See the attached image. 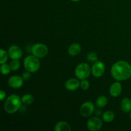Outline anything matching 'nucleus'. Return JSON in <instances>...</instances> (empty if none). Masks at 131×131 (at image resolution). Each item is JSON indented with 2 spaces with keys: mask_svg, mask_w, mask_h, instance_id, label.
Instances as JSON below:
<instances>
[{
  "mask_svg": "<svg viewBox=\"0 0 131 131\" xmlns=\"http://www.w3.org/2000/svg\"><path fill=\"white\" fill-rule=\"evenodd\" d=\"M10 67L12 71H17L20 67V63L19 60H12L10 63Z\"/></svg>",
  "mask_w": 131,
  "mask_h": 131,
  "instance_id": "obj_19",
  "label": "nucleus"
},
{
  "mask_svg": "<svg viewBox=\"0 0 131 131\" xmlns=\"http://www.w3.org/2000/svg\"><path fill=\"white\" fill-rule=\"evenodd\" d=\"M122 92V86L119 81L113 83L110 88V94L113 97H118Z\"/></svg>",
  "mask_w": 131,
  "mask_h": 131,
  "instance_id": "obj_11",
  "label": "nucleus"
},
{
  "mask_svg": "<svg viewBox=\"0 0 131 131\" xmlns=\"http://www.w3.org/2000/svg\"><path fill=\"white\" fill-rule=\"evenodd\" d=\"M6 93L3 90H1V92H0V99H1V101H3L5 99V97H6Z\"/></svg>",
  "mask_w": 131,
  "mask_h": 131,
  "instance_id": "obj_26",
  "label": "nucleus"
},
{
  "mask_svg": "<svg viewBox=\"0 0 131 131\" xmlns=\"http://www.w3.org/2000/svg\"><path fill=\"white\" fill-rule=\"evenodd\" d=\"M95 110V109L94 104L92 102L87 101V102H84L81 106L79 112H80L81 115L83 117H88L94 113Z\"/></svg>",
  "mask_w": 131,
  "mask_h": 131,
  "instance_id": "obj_7",
  "label": "nucleus"
},
{
  "mask_svg": "<svg viewBox=\"0 0 131 131\" xmlns=\"http://www.w3.org/2000/svg\"><path fill=\"white\" fill-rule=\"evenodd\" d=\"M8 56L12 60H19L23 56V52L19 46L12 45L9 47L8 50Z\"/></svg>",
  "mask_w": 131,
  "mask_h": 131,
  "instance_id": "obj_10",
  "label": "nucleus"
},
{
  "mask_svg": "<svg viewBox=\"0 0 131 131\" xmlns=\"http://www.w3.org/2000/svg\"><path fill=\"white\" fill-rule=\"evenodd\" d=\"M31 52L33 56L38 58H43L48 54V48L43 43H37L31 47Z\"/></svg>",
  "mask_w": 131,
  "mask_h": 131,
  "instance_id": "obj_5",
  "label": "nucleus"
},
{
  "mask_svg": "<svg viewBox=\"0 0 131 131\" xmlns=\"http://www.w3.org/2000/svg\"><path fill=\"white\" fill-rule=\"evenodd\" d=\"M0 70H1V74H3V75H8L11 71L10 65H8L6 63L1 64Z\"/></svg>",
  "mask_w": 131,
  "mask_h": 131,
  "instance_id": "obj_22",
  "label": "nucleus"
},
{
  "mask_svg": "<svg viewBox=\"0 0 131 131\" xmlns=\"http://www.w3.org/2000/svg\"><path fill=\"white\" fill-rule=\"evenodd\" d=\"M72 1H74V2H78V1H79L80 0H71Z\"/></svg>",
  "mask_w": 131,
  "mask_h": 131,
  "instance_id": "obj_27",
  "label": "nucleus"
},
{
  "mask_svg": "<svg viewBox=\"0 0 131 131\" xmlns=\"http://www.w3.org/2000/svg\"><path fill=\"white\" fill-rule=\"evenodd\" d=\"M92 74L95 78H101L104 74L106 67L102 61H97L93 63L92 67Z\"/></svg>",
  "mask_w": 131,
  "mask_h": 131,
  "instance_id": "obj_8",
  "label": "nucleus"
},
{
  "mask_svg": "<svg viewBox=\"0 0 131 131\" xmlns=\"http://www.w3.org/2000/svg\"><path fill=\"white\" fill-rule=\"evenodd\" d=\"M23 103L21 99L15 94L9 96L4 103V110L7 113L14 114L20 109Z\"/></svg>",
  "mask_w": 131,
  "mask_h": 131,
  "instance_id": "obj_2",
  "label": "nucleus"
},
{
  "mask_svg": "<svg viewBox=\"0 0 131 131\" xmlns=\"http://www.w3.org/2000/svg\"><path fill=\"white\" fill-rule=\"evenodd\" d=\"M81 51V46L79 43H74L69 46L68 49V53L70 56H75L79 54Z\"/></svg>",
  "mask_w": 131,
  "mask_h": 131,
  "instance_id": "obj_14",
  "label": "nucleus"
},
{
  "mask_svg": "<svg viewBox=\"0 0 131 131\" xmlns=\"http://www.w3.org/2000/svg\"><path fill=\"white\" fill-rule=\"evenodd\" d=\"M87 60L91 63H94L96 61H98V56L97 54L94 52H90L87 54Z\"/></svg>",
  "mask_w": 131,
  "mask_h": 131,
  "instance_id": "obj_21",
  "label": "nucleus"
},
{
  "mask_svg": "<svg viewBox=\"0 0 131 131\" xmlns=\"http://www.w3.org/2000/svg\"><path fill=\"white\" fill-rule=\"evenodd\" d=\"M115 118V114L111 111H106L103 113L102 115V119L103 122L106 123H110L113 121Z\"/></svg>",
  "mask_w": 131,
  "mask_h": 131,
  "instance_id": "obj_17",
  "label": "nucleus"
},
{
  "mask_svg": "<svg viewBox=\"0 0 131 131\" xmlns=\"http://www.w3.org/2000/svg\"><path fill=\"white\" fill-rule=\"evenodd\" d=\"M120 108L125 113H129L131 111V100L125 97L120 102Z\"/></svg>",
  "mask_w": 131,
  "mask_h": 131,
  "instance_id": "obj_13",
  "label": "nucleus"
},
{
  "mask_svg": "<svg viewBox=\"0 0 131 131\" xmlns=\"http://www.w3.org/2000/svg\"><path fill=\"white\" fill-rule=\"evenodd\" d=\"M23 83H24V79H23L22 76L19 75H13L11 76L8 80V84L11 88L14 89H17L20 88L23 86Z\"/></svg>",
  "mask_w": 131,
  "mask_h": 131,
  "instance_id": "obj_9",
  "label": "nucleus"
},
{
  "mask_svg": "<svg viewBox=\"0 0 131 131\" xmlns=\"http://www.w3.org/2000/svg\"><path fill=\"white\" fill-rule=\"evenodd\" d=\"M129 118H130V119L131 120V111L130 112V114H129Z\"/></svg>",
  "mask_w": 131,
  "mask_h": 131,
  "instance_id": "obj_28",
  "label": "nucleus"
},
{
  "mask_svg": "<svg viewBox=\"0 0 131 131\" xmlns=\"http://www.w3.org/2000/svg\"><path fill=\"white\" fill-rule=\"evenodd\" d=\"M103 125V120L99 116H93L88 120L86 124L87 128L90 131H98Z\"/></svg>",
  "mask_w": 131,
  "mask_h": 131,
  "instance_id": "obj_6",
  "label": "nucleus"
},
{
  "mask_svg": "<svg viewBox=\"0 0 131 131\" xmlns=\"http://www.w3.org/2000/svg\"><path fill=\"white\" fill-rule=\"evenodd\" d=\"M24 68L26 71L29 72L31 73H34L38 71L40 67V62L38 58L32 55H29L24 58Z\"/></svg>",
  "mask_w": 131,
  "mask_h": 131,
  "instance_id": "obj_3",
  "label": "nucleus"
},
{
  "mask_svg": "<svg viewBox=\"0 0 131 131\" xmlns=\"http://www.w3.org/2000/svg\"><path fill=\"white\" fill-rule=\"evenodd\" d=\"M80 87L83 90H87L90 87L89 82L86 79L81 80V81L80 82Z\"/></svg>",
  "mask_w": 131,
  "mask_h": 131,
  "instance_id": "obj_23",
  "label": "nucleus"
},
{
  "mask_svg": "<svg viewBox=\"0 0 131 131\" xmlns=\"http://www.w3.org/2000/svg\"><path fill=\"white\" fill-rule=\"evenodd\" d=\"M111 74L117 81L127 80L131 77V65L125 61H117L111 67Z\"/></svg>",
  "mask_w": 131,
  "mask_h": 131,
  "instance_id": "obj_1",
  "label": "nucleus"
},
{
  "mask_svg": "<svg viewBox=\"0 0 131 131\" xmlns=\"http://www.w3.org/2000/svg\"><path fill=\"white\" fill-rule=\"evenodd\" d=\"M22 102L24 104V105H27V106H29V105H31L33 102V101H34V99H33V97L31 94H24V95L21 98Z\"/></svg>",
  "mask_w": 131,
  "mask_h": 131,
  "instance_id": "obj_18",
  "label": "nucleus"
},
{
  "mask_svg": "<svg viewBox=\"0 0 131 131\" xmlns=\"http://www.w3.org/2000/svg\"><path fill=\"white\" fill-rule=\"evenodd\" d=\"M65 87L69 91H75L80 87V82L78 78H70L65 82Z\"/></svg>",
  "mask_w": 131,
  "mask_h": 131,
  "instance_id": "obj_12",
  "label": "nucleus"
},
{
  "mask_svg": "<svg viewBox=\"0 0 131 131\" xmlns=\"http://www.w3.org/2000/svg\"><path fill=\"white\" fill-rule=\"evenodd\" d=\"M8 53L5 50L1 49L0 50V63L3 64L7 61L8 58Z\"/></svg>",
  "mask_w": 131,
  "mask_h": 131,
  "instance_id": "obj_20",
  "label": "nucleus"
},
{
  "mask_svg": "<svg viewBox=\"0 0 131 131\" xmlns=\"http://www.w3.org/2000/svg\"><path fill=\"white\" fill-rule=\"evenodd\" d=\"M75 75L79 80H84L87 79V78L90 76V74L92 73V70L86 63H81L75 69Z\"/></svg>",
  "mask_w": 131,
  "mask_h": 131,
  "instance_id": "obj_4",
  "label": "nucleus"
},
{
  "mask_svg": "<svg viewBox=\"0 0 131 131\" xmlns=\"http://www.w3.org/2000/svg\"><path fill=\"white\" fill-rule=\"evenodd\" d=\"M54 130L55 131H70L71 127L67 122L64 121H60L56 123Z\"/></svg>",
  "mask_w": 131,
  "mask_h": 131,
  "instance_id": "obj_15",
  "label": "nucleus"
},
{
  "mask_svg": "<svg viewBox=\"0 0 131 131\" xmlns=\"http://www.w3.org/2000/svg\"><path fill=\"white\" fill-rule=\"evenodd\" d=\"M31 73L29 72L26 71L22 74V78L24 79V81H28L31 78Z\"/></svg>",
  "mask_w": 131,
  "mask_h": 131,
  "instance_id": "obj_24",
  "label": "nucleus"
},
{
  "mask_svg": "<svg viewBox=\"0 0 131 131\" xmlns=\"http://www.w3.org/2000/svg\"><path fill=\"white\" fill-rule=\"evenodd\" d=\"M108 103L107 98L104 95L99 96L95 101V106L99 108H103Z\"/></svg>",
  "mask_w": 131,
  "mask_h": 131,
  "instance_id": "obj_16",
  "label": "nucleus"
},
{
  "mask_svg": "<svg viewBox=\"0 0 131 131\" xmlns=\"http://www.w3.org/2000/svg\"><path fill=\"white\" fill-rule=\"evenodd\" d=\"M101 108H99V107H97V109H95V111H94V113H95V116H99V117L100 116H102V111H101Z\"/></svg>",
  "mask_w": 131,
  "mask_h": 131,
  "instance_id": "obj_25",
  "label": "nucleus"
}]
</instances>
